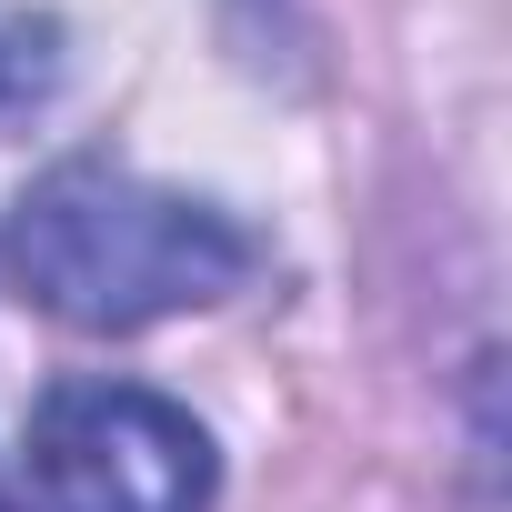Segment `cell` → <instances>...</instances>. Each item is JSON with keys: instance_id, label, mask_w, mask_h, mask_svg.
<instances>
[{"instance_id": "6da1fadb", "label": "cell", "mask_w": 512, "mask_h": 512, "mask_svg": "<svg viewBox=\"0 0 512 512\" xmlns=\"http://www.w3.org/2000/svg\"><path fill=\"white\" fill-rule=\"evenodd\" d=\"M11 282L71 322V332H141L171 312H201L251 282V231L191 191L131 181L111 161H61L51 181L21 191L0 231Z\"/></svg>"}, {"instance_id": "7a4b0ae2", "label": "cell", "mask_w": 512, "mask_h": 512, "mask_svg": "<svg viewBox=\"0 0 512 512\" xmlns=\"http://www.w3.org/2000/svg\"><path fill=\"white\" fill-rule=\"evenodd\" d=\"M51 512H211V432L141 382H61L31 412Z\"/></svg>"}, {"instance_id": "3957f363", "label": "cell", "mask_w": 512, "mask_h": 512, "mask_svg": "<svg viewBox=\"0 0 512 512\" xmlns=\"http://www.w3.org/2000/svg\"><path fill=\"white\" fill-rule=\"evenodd\" d=\"M51 91H61V21L11 11V0H0V131L31 121Z\"/></svg>"}, {"instance_id": "277c9868", "label": "cell", "mask_w": 512, "mask_h": 512, "mask_svg": "<svg viewBox=\"0 0 512 512\" xmlns=\"http://www.w3.org/2000/svg\"><path fill=\"white\" fill-rule=\"evenodd\" d=\"M0 512H21V502H11V482H0Z\"/></svg>"}]
</instances>
